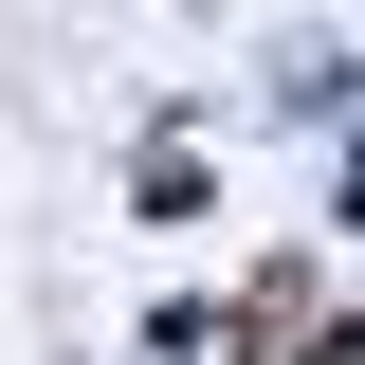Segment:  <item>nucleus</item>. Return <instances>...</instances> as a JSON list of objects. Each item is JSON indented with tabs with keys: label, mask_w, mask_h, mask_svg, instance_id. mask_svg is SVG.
Returning a JSON list of instances; mask_svg holds the SVG:
<instances>
[{
	"label": "nucleus",
	"mask_w": 365,
	"mask_h": 365,
	"mask_svg": "<svg viewBox=\"0 0 365 365\" xmlns=\"http://www.w3.org/2000/svg\"><path fill=\"white\" fill-rule=\"evenodd\" d=\"M292 365H365V329H311V347H292Z\"/></svg>",
	"instance_id": "f257e3e1"
}]
</instances>
